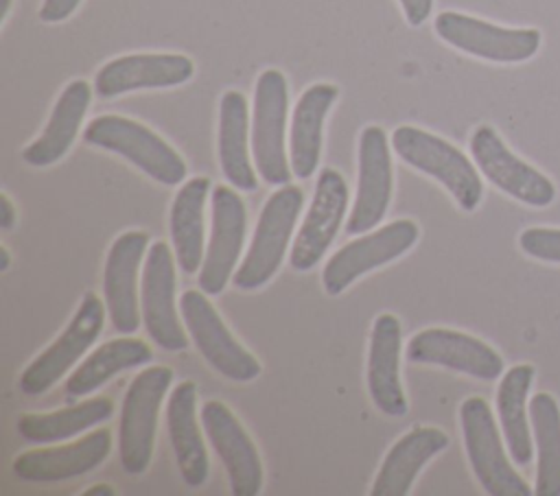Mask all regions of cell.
Listing matches in <instances>:
<instances>
[{
	"label": "cell",
	"instance_id": "cb8c5ba5",
	"mask_svg": "<svg viewBox=\"0 0 560 496\" xmlns=\"http://www.w3.org/2000/svg\"><path fill=\"white\" fill-rule=\"evenodd\" d=\"M337 85L332 83H315L306 87L291 116V133H289V157L291 170L298 179H308L315 175L322 153V131L324 120L332 103L337 101Z\"/></svg>",
	"mask_w": 560,
	"mask_h": 496
},
{
	"label": "cell",
	"instance_id": "d590c367",
	"mask_svg": "<svg viewBox=\"0 0 560 496\" xmlns=\"http://www.w3.org/2000/svg\"><path fill=\"white\" fill-rule=\"evenodd\" d=\"M114 487L107 483H96L83 492V496H114Z\"/></svg>",
	"mask_w": 560,
	"mask_h": 496
},
{
	"label": "cell",
	"instance_id": "f1b7e54d",
	"mask_svg": "<svg viewBox=\"0 0 560 496\" xmlns=\"http://www.w3.org/2000/svg\"><path fill=\"white\" fill-rule=\"evenodd\" d=\"M153 358L151 347L140 339H112L98 345L66 380L68 400L83 398L103 387L118 371L138 367Z\"/></svg>",
	"mask_w": 560,
	"mask_h": 496
},
{
	"label": "cell",
	"instance_id": "5b68a950",
	"mask_svg": "<svg viewBox=\"0 0 560 496\" xmlns=\"http://www.w3.org/2000/svg\"><path fill=\"white\" fill-rule=\"evenodd\" d=\"M459 424L470 468L483 492L490 496H529L532 487L512 468L490 404L479 395L466 398L459 404Z\"/></svg>",
	"mask_w": 560,
	"mask_h": 496
},
{
	"label": "cell",
	"instance_id": "603a6c76",
	"mask_svg": "<svg viewBox=\"0 0 560 496\" xmlns=\"http://www.w3.org/2000/svg\"><path fill=\"white\" fill-rule=\"evenodd\" d=\"M90 101H92V90L88 81L83 79L70 81L61 90L42 135L33 140L28 146H24L22 160L28 166H37V168L59 162L70 151L81 129V122L88 114Z\"/></svg>",
	"mask_w": 560,
	"mask_h": 496
},
{
	"label": "cell",
	"instance_id": "9a60e30c",
	"mask_svg": "<svg viewBox=\"0 0 560 496\" xmlns=\"http://www.w3.org/2000/svg\"><path fill=\"white\" fill-rule=\"evenodd\" d=\"M392 201V155L381 127L370 125L359 135L357 194L346 223V234L357 236L376 227Z\"/></svg>",
	"mask_w": 560,
	"mask_h": 496
},
{
	"label": "cell",
	"instance_id": "2e32d148",
	"mask_svg": "<svg viewBox=\"0 0 560 496\" xmlns=\"http://www.w3.org/2000/svg\"><path fill=\"white\" fill-rule=\"evenodd\" d=\"M348 208V186L339 170L322 168L313 201L298 229L289 262L295 271H311L332 245Z\"/></svg>",
	"mask_w": 560,
	"mask_h": 496
},
{
	"label": "cell",
	"instance_id": "484cf974",
	"mask_svg": "<svg viewBox=\"0 0 560 496\" xmlns=\"http://www.w3.org/2000/svg\"><path fill=\"white\" fill-rule=\"evenodd\" d=\"M210 192L208 177L188 179L175 194L168 214L171 240L175 260L188 275L197 273L203 264V210Z\"/></svg>",
	"mask_w": 560,
	"mask_h": 496
},
{
	"label": "cell",
	"instance_id": "d4e9b609",
	"mask_svg": "<svg viewBox=\"0 0 560 496\" xmlns=\"http://www.w3.org/2000/svg\"><path fill=\"white\" fill-rule=\"evenodd\" d=\"M197 387L190 380L179 382L166 404V428L175 452L179 474L186 485L199 487L208 479V452L195 420Z\"/></svg>",
	"mask_w": 560,
	"mask_h": 496
},
{
	"label": "cell",
	"instance_id": "7402d4cb",
	"mask_svg": "<svg viewBox=\"0 0 560 496\" xmlns=\"http://www.w3.org/2000/svg\"><path fill=\"white\" fill-rule=\"evenodd\" d=\"M448 435L433 426H418L405 433L385 454L372 483V496H407L418 472L429 459L446 450Z\"/></svg>",
	"mask_w": 560,
	"mask_h": 496
},
{
	"label": "cell",
	"instance_id": "277c9868",
	"mask_svg": "<svg viewBox=\"0 0 560 496\" xmlns=\"http://www.w3.org/2000/svg\"><path fill=\"white\" fill-rule=\"evenodd\" d=\"M171 380V367L153 365L142 369L125 391L118 422V452L127 474H142L151 463L158 413Z\"/></svg>",
	"mask_w": 560,
	"mask_h": 496
},
{
	"label": "cell",
	"instance_id": "3957f363",
	"mask_svg": "<svg viewBox=\"0 0 560 496\" xmlns=\"http://www.w3.org/2000/svg\"><path fill=\"white\" fill-rule=\"evenodd\" d=\"M83 140L129 160L144 175L164 186H177L186 177V162L149 127L116 114H103L88 122Z\"/></svg>",
	"mask_w": 560,
	"mask_h": 496
},
{
	"label": "cell",
	"instance_id": "7a4b0ae2",
	"mask_svg": "<svg viewBox=\"0 0 560 496\" xmlns=\"http://www.w3.org/2000/svg\"><path fill=\"white\" fill-rule=\"evenodd\" d=\"M302 205L304 192L298 186L284 184L269 194L258 214L249 249L232 275L238 291H256L278 273Z\"/></svg>",
	"mask_w": 560,
	"mask_h": 496
},
{
	"label": "cell",
	"instance_id": "5bb4252c",
	"mask_svg": "<svg viewBox=\"0 0 560 496\" xmlns=\"http://www.w3.org/2000/svg\"><path fill=\"white\" fill-rule=\"evenodd\" d=\"M247 227V210L238 192L219 184L212 188V225L210 243L199 269V288L203 293H223L228 280L234 275V267L241 258Z\"/></svg>",
	"mask_w": 560,
	"mask_h": 496
},
{
	"label": "cell",
	"instance_id": "1f68e13d",
	"mask_svg": "<svg viewBox=\"0 0 560 496\" xmlns=\"http://www.w3.org/2000/svg\"><path fill=\"white\" fill-rule=\"evenodd\" d=\"M518 247L529 258L560 264V227H527L518 236Z\"/></svg>",
	"mask_w": 560,
	"mask_h": 496
},
{
	"label": "cell",
	"instance_id": "e575fe53",
	"mask_svg": "<svg viewBox=\"0 0 560 496\" xmlns=\"http://www.w3.org/2000/svg\"><path fill=\"white\" fill-rule=\"evenodd\" d=\"M15 219H18L15 205H13V201L9 199V194L2 192V194H0V227H2V229H11L13 223H15Z\"/></svg>",
	"mask_w": 560,
	"mask_h": 496
},
{
	"label": "cell",
	"instance_id": "4316f807",
	"mask_svg": "<svg viewBox=\"0 0 560 496\" xmlns=\"http://www.w3.org/2000/svg\"><path fill=\"white\" fill-rule=\"evenodd\" d=\"M536 369L529 363L510 367L497 387V413L508 452L516 465L532 461V422L527 413V393L534 382Z\"/></svg>",
	"mask_w": 560,
	"mask_h": 496
},
{
	"label": "cell",
	"instance_id": "74e56055",
	"mask_svg": "<svg viewBox=\"0 0 560 496\" xmlns=\"http://www.w3.org/2000/svg\"><path fill=\"white\" fill-rule=\"evenodd\" d=\"M9 7H11V0H2V7H0V22H4L7 13H9Z\"/></svg>",
	"mask_w": 560,
	"mask_h": 496
},
{
	"label": "cell",
	"instance_id": "9c48e42d",
	"mask_svg": "<svg viewBox=\"0 0 560 496\" xmlns=\"http://www.w3.org/2000/svg\"><path fill=\"white\" fill-rule=\"evenodd\" d=\"M433 28L448 46L494 63L527 61L542 42L538 28H508L459 11L438 13Z\"/></svg>",
	"mask_w": 560,
	"mask_h": 496
},
{
	"label": "cell",
	"instance_id": "836d02e7",
	"mask_svg": "<svg viewBox=\"0 0 560 496\" xmlns=\"http://www.w3.org/2000/svg\"><path fill=\"white\" fill-rule=\"evenodd\" d=\"M402 7V13L411 26H420L433 9V0H398Z\"/></svg>",
	"mask_w": 560,
	"mask_h": 496
},
{
	"label": "cell",
	"instance_id": "8fae6325",
	"mask_svg": "<svg viewBox=\"0 0 560 496\" xmlns=\"http://www.w3.org/2000/svg\"><path fill=\"white\" fill-rule=\"evenodd\" d=\"M105 308L96 293H85L63 332L22 371L18 387L24 395L48 391L96 341L103 330Z\"/></svg>",
	"mask_w": 560,
	"mask_h": 496
},
{
	"label": "cell",
	"instance_id": "d6a6232c",
	"mask_svg": "<svg viewBox=\"0 0 560 496\" xmlns=\"http://www.w3.org/2000/svg\"><path fill=\"white\" fill-rule=\"evenodd\" d=\"M79 4L81 0H44L39 7V20L46 24L63 22L77 11Z\"/></svg>",
	"mask_w": 560,
	"mask_h": 496
},
{
	"label": "cell",
	"instance_id": "ac0fdd59",
	"mask_svg": "<svg viewBox=\"0 0 560 496\" xmlns=\"http://www.w3.org/2000/svg\"><path fill=\"white\" fill-rule=\"evenodd\" d=\"M195 72L190 57L179 52H138L107 61L94 76V92L114 98L136 90H162L186 83Z\"/></svg>",
	"mask_w": 560,
	"mask_h": 496
},
{
	"label": "cell",
	"instance_id": "6da1fadb",
	"mask_svg": "<svg viewBox=\"0 0 560 496\" xmlns=\"http://www.w3.org/2000/svg\"><path fill=\"white\" fill-rule=\"evenodd\" d=\"M389 142L405 164L442 184L464 212L477 210L483 197L479 168L455 144L413 125L396 127Z\"/></svg>",
	"mask_w": 560,
	"mask_h": 496
},
{
	"label": "cell",
	"instance_id": "4dcf8cb0",
	"mask_svg": "<svg viewBox=\"0 0 560 496\" xmlns=\"http://www.w3.org/2000/svg\"><path fill=\"white\" fill-rule=\"evenodd\" d=\"M529 422L536 444V496H560V406L540 391L529 400Z\"/></svg>",
	"mask_w": 560,
	"mask_h": 496
},
{
	"label": "cell",
	"instance_id": "7c38bea8",
	"mask_svg": "<svg viewBox=\"0 0 560 496\" xmlns=\"http://www.w3.org/2000/svg\"><path fill=\"white\" fill-rule=\"evenodd\" d=\"M175 288L173 253L164 240H155L144 258L140 306L142 323L151 341L166 352H182L188 347V336L179 326L175 310Z\"/></svg>",
	"mask_w": 560,
	"mask_h": 496
},
{
	"label": "cell",
	"instance_id": "e0dca14e",
	"mask_svg": "<svg viewBox=\"0 0 560 496\" xmlns=\"http://www.w3.org/2000/svg\"><path fill=\"white\" fill-rule=\"evenodd\" d=\"M199 417L210 446L223 461L232 494L256 496L262 487V461L243 424L219 400L203 402Z\"/></svg>",
	"mask_w": 560,
	"mask_h": 496
},
{
	"label": "cell",
	"instance_id": "d6986e66",
	"mask_svg": "<svg viewBox=\"0 0 560 496\" xmlns=\"http://www.w3.org/2000/svg\"><path fill=\"white\" fill-rule=\"evenodd\" d=\"M147 245L149 234L131 229L120 234L107 251L103 271V293L112 328L120 334H131L140 326L138 269L144 258Z\"/></svg>",
	"mask_w": 560,
	"mask_h": 496
},
{
	"label": "cell",
	"instance_id": "ba28073f",
	"mask_svg": "<svg viewBox=\"0 0 560 496\" xmlns=\"http://www.w3.org/2000/svg\"><path fill=\"white\" fill-rule=\"evenodd\" d=\"M468 146L481 175L508 197L532 208H547L556 201V184L512 153L490 125L475 127Z\"/></svg>",
	"mask_w": 560,
	"mask_h": 496
},
{
	"label": "cell",
	"instance_id": "83f0119b",
	"mask_svg": "<svg viewBox=\"0 0 560 496\" xmlns=\"http://www.w3.org/2000/svg\"><path fill=\"white\" fill-rule=\"evenodd\" d=\"M219 164L232 188L245 192L258 188L247 151V101L236 90L223 92L219 103Z\"/></svg>",
	"mask_w": 560,
	"mask_h": 496
},
{
	"label": "cell",
	"instance_id": "8992f818",
	"mask_svg": "<svg viewBox=\"0 0 560 496\" xmlns=\"http://www.w3.org/2000/svg\"><path fill=\"white\" fill-rule=\"evenodd\" d=\"M289 109V87L280 70H262L254 87L252 116V157L262 181L284 186L291 179V168L284 151Z\"/></svg>",
	"mask_w": 560,
	"mask_h": 496
},
{
	"label": "cell",
	"instance_id": "4fadbf2b",
	"mask_svg": "<svg viewBox=\"0 0 560 496\" xmlns=\"http://www.w3.org/2000/svg\"><path fill=\"white\" fill-rule=\"evenodd\" d=\"M409 363L446 367L477 380H497L503 374L501 354L486 341L451 330V328H427L416 332L405 350Z\"/></svg>",
	"mask_w": 560,
	"mask_h": 496
},
{
	"label": "cell",
	"instance_id": "52a82bcc",
	"mask_svg": "<svg viewBox=\"0 0 560 496\" xmlns=\"http://www.w3.org/2000/svg\"><path fill=\"white\" fill-rule=\"evenodd\" d=\"M179 312L192 343L221 376L234 382H249L260 376L262 367L258 358L232 336L221 315L210 304L208 293L192 288L184 291L179 297Z\"/></svg>",
	"mask_w": 560,
	"mask_h": 496
},
{
	"label": "cell",
	"instance_id": "ffe728a7",
	"mask_svg": "<svg viewBox=\"0 0 560 496\" xmlns=\"http://www.w3.org/2000/svg\"><path fill=\"white\" fill-rule=\"evenodd\" d=\"M112 450V433L94 430L74 444L26 450L13 459V474L26 483H59L98 468Z\"/></svg>",
	"mask_w": 560,
	"mask_h": 496
},
{
	"label": "cell",
	"instance_id": "30bf717a",
	"mask_svg": "<svg viewBox=\"0 0 560 496\" xmlns=\"http://www.w3.org/2000/svg\"><path fill=\"white\" fill-rule=\"evenodd\" d=\"M420 236L411 219H396L337 249L322 269V286L328 295H341L354 280L372 269L407 253Z\"/></svg>",
	"mask_w": 560,
	"mask_h": 496
},
{
	"label": "cell",
	"instance_id": "44dd1931",
	"mask_svg": "<svg viewBox=\"0 0 560 496\" xmlns=\"http://www.w3.org/2000/svg\"><path fill=\"white\" fill-rule=\"evenodd\" d=\"M402 328L396 315L381 312L372 323L368 347V391L374 406L387 417H400L409 404L400 380Z\"/></svg>",
	"mask_w": 560,
	"mask_h": 496
},
{
	"label": "cell",
	"instance_id": "8d00e7d4",
	"mask_svg": "<svg viewBox=\"0 0 560 496\" xmlns=\"http://www.w3.org/2000/svg\"><path fill=\"white\" fill-rule=\"evenodd\" d=\"M9 262H11V256H9V249L2 245L0 247V271L4 273L9 269Z\"/></svg>",
	"mask_w": 560,
	"mask_h": 496
},
{
	"label": "cell",
	"instance_id": "f546056e",
	"mask_svg": "<svg viewBox=\"0 0 560 496\" xmlns=\"http://www.w3.org/2000/svg\"><path fill=\"white\" fill-rule=\"evenodd\" d=\"M112 415L114 402L109 398H90L50 413H24L18 420V433L33 444H52L107 422Z\"/></svg>",
	"mask_w": 560,
	"mask_h": 496
}]
</instances>
